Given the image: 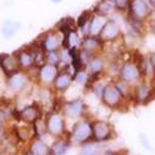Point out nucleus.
<instances>
[{"mask_svg": "<svg viewBox=\"0 0 155 155\" xmlns=\"http://www.w3.org/2000/svg\"><path fill=\"white\" fill-rule=\"evenodd\" d=\"M0 68H2L3 73L5 77H9L11 74H14L15 72L20 71L18 60L15 55H9V54H0Z\"/></svg>", "mask_w": 155, "mask_h": 155, "instance_id": "obj_8", "label": "nucleus"}, {"mask_svg": "<svg viewBox=\"0 0 155 155\" xmlns=\"http://www.w3.org/2000/svg\"><path fill=\"white\" fill-rule=\"evenodd\" d=\"M101 155H127L125 151H114V150H107L104 153H102Z\"/></svg>", "mask_w": 155, "mask_h": 155, "instance_id": "obj_33", "label": "nucleus"}, {"mask_svg": "<svg viewBox=\"0 0 155 155\" xmlns=\"http://www.w3.org/2000/svg\"><path fill=\"white\" fill-rule=\"evenodd\" d=\"M72 81H73V74L67 73V72H63V71H60L57 77L54 81V87H55L56 91L63 92V91H66V89L71 86Z\"/></svg>", "mask_w": 155, "mask_h": 155, "instance_id": "obj_15", "label": "nucleus"}, {"mask_svg": "<svg viewBox=\"0 0 155 155\" xmlns=\"http://www.w3.org/2000/svg\"><path fill=\"white\" fill-rule=\"evenodd\" d=\"M151 66H153V68H155V54L151 56Z\"/></svg>", "mask_w": 155, "mask_h": 155, "instance_id": "obj_35", "label": "nucleus"}, {"mask_svg": "<svg viewBox=\"0 0 155 155\" xmlns=\"http://www.w3.org/2000/svg\"><path fill=\"white\" fill-rule=\"evenodd\" d=\"M106 20L103 19V16H93L89 20V35L88 36H98L99 32L102 31L103 26L106 25Z\"/></svg>", "mask_w": 155, "mask_h": 155, "instance_id": "obj_20", "label": "nucleus"}, {"mask_svg": "<svg viewBox=\"0 0 155 155\" xmlns=\"http://www.w3.org/2000/svg\"><path fill=\"white\" fill-rule=\"evenodd\" d=\"M84 109H86V104L80 98L73 99V101L66 103V106H64V112H66V114L71 118L82 117L84 113Z\"/></svg>", "mask_w": 155, "mask_h": 155, "instance_id": "obj_13", "label": "nucleus"}, {"mask_svg": "<svg viewBox=\"0 0 155 155\" xmlns=\"http://www.w3.org/2000/svg\"><path fill=\"white\" fill-rule=\"evenodd\" d=\"M20 155H35V154H34V153H32V151H31V150L28 148V149H25V150H24V151H22Z\"/></svg>", "mask_w": 155, "mask_h": 155, "instance_id": "obj_34", "label": "nucleus"}, {"mask_svg": "<svg viewBox=\"0 0 155 155\" xmlns=\"http://www.w3.org/2000/svg\"><path fill=\"white\" fill-rule=\"evenodd\" d=\"M139 140H140V143L143 144V147H144L147 150H151V147H150V144H149V140L147 139V137H145L144 134H140V135H139Z\"/></svg>", "mask_w": 155, "mask_h": 155, "instance_id": "obj_32", "label": "nucleus"}, {"mask_svg": "<svg viewBox=\"0 0 155 155\" xmlns=\"http://www.w3.org/2000/svg\"><path fill=\"white\" fill-rule=\"evenodd\" d=\"M32 130H34V135H35V138L42 139V137L47 134L45 120H42V119L40 118V119H37L35 123H32Z\"/></svg>", "mask_w": 155, "mask_h": 155, "instance_id": "obj_23", "label": "nucleus"}, {"mask_svg": "<svg viewBox=\"0 0 155 155\" xmlns=\"http://www.w3.org/2000/svg\"><path fill=\"white\" fill-rule=\"evenodd\" d=\"M29 83V76L25 71H18L14 74H11L9 77H6L5 80V86L9 91H11L12 93H20L22 92L25 88L28 87Z\"/></svg>", "mask_w": 155, "mask_h": 155, "instance_id": "obj_4", "label": "nucleus"}, {"mask_svg": "<svg viewBox=\"0 0 155 155\" xmlns=\"http://www.w3.org/2000/svg\"><path fill=\"white\" fill-rule=\"evenodd\" d=\"M9 155H20V154H18V153H12V154H9Z\"/></svg>", "mask_w": 155, "mask_h": 155, "instance_id": "obj_38", "label": "nucleus"}, {"mask_svg": "<svg viewBox=\"0 0 155 155\" xmlns=\"http://www.w3.org/2000/svg\"><path fill=\"white\" fill-rule=\"evenodd\" d=\"M114 3L119 10H124L129 6V0H114Z\"/></svg>", "mask_w": 155, "mask_h": 155, "instance_id": "obj_31", "label": "nucleus"}, {"mask_svg": "<svg viewBox=\"0 0 155 155\" xmlns=\"http://www.w3.org/2000/svg\"><path fill=\"white\" fill-rule=\"evenodd\" d=\"M62 0H52V3H56V4H58V3H61Z\"/></svg>", "mask_w": 155, "mask_h": 155, "instance_id": "obj_36", "label": "nucleus"}, {"mask_svg": "<svg viewBox=\"0 0 155 155\" xmlns=\"http://www.w3.org/2000/svg\"><path fill=\"white\" fill-rule=\"evenodd\" d=\"M120 35V30H119V26L115 22L113 21H107L106 25L103 26L102 31L99 32L98 37L101 40L104 42V41H113L115 40L118 36Z\"/></svg>", "mask_w": 155, "mask_h": 155, "instance_id": "obj_11", "label": "nucleus"}, {"mask_svg": "<svg viewBox=\"0 0 155 155\" xmlns=\"http://www.w3.org/2000/svg\"><path fill=\"white\" fill-rule=\"evenodd\" d=\"M68 140L71 143L80 145L92 141V122H88L86 119L77 122L70 133Z\"/></svg>", "mask_w": 155, "mask_h": 155, "instance_id": "obj_1", "label": "nucleus"}, {"mask_svg": "<svg viewBox=\"0 0 155 155\" xmlns=\"http://www.w3.org/2000/svg\"><path fill=\"white\" fill-rule=\"evenodd\" d=\"M20 29H21V24L19 21L5 20L2 25V35L4 36V38H11L18 34Z\"/></svg>", "mask_w": 155, "mask_h": 155, "instance_id": "obj_18", "label": "nucleus"}, {"mask_svg": "<svg viewBox=\"0 0 155 155\" xmlns=\"http://www.w3.org/2000/svg\"><path fill=\"white\" fill-rule=\"evenodd\" d=\"M29 149H30L35 155H51L50 145H47L42 139H38V138H34V139L30 141Z\"/></svg>", "mask_w": 155, "mask_h": 155, "instance_id": "obj_19", "label": "nucleus"}, {"mask_svg": "<svg viewBox=\"0 0 155 155\" xmlns=\"http://www.w3.org/2000/svg\"><path fill=\"white\" fill-rule=\"evenodd\" d=\"M88 15H89V12H88V11H83L82 14H81V16L78 18V21H77V26H78L81 30L84 28V25L89 21V19H91Z\"/></svg>", "mask_w": 155, "mask_h": 155, "instance_id": "obj_28", "label": "nucleus"}, {"mask_svg": "<svg viewBox=\"0 0 155 155\" xmlns=\"http://www.w3.org/2000/svg\"><path fill=\"white\" fill-rule=\"evenodd\" d=\"M129 9H130V15L134 20H143L148 15V5L144 0H132L129 3Z\"/></svg>", "mask_w": 155, "mask_h": 155, "instance_id": "obj_12", "label": "nucleus"}, {"mask_svg": "<svg viewBox=\"0 0 155 155\" xmlns=\"http://www.w3.org/2000/svg\"><path fill=\"white\" fill-rule=\"evenodd\" d=\"M112 9H113L112 2H109V0H102V2L96 6L94 11L97 12L98 16H106L112 11Z\"/></svg>", "mask_w": 155, "mask_h": 155, "instance_id": "obj_24", "label": "nucleus"}, {"mask_svg": "<svg viewBox=\"0 0 155 155\" xmlns=\"http://www.w3.org/2000/svg\"><path fill=\"white\" fill-rule=\"evenodd\" d=\"M102 45H103V41L98 36H86L82 42L83 51L88 52L89 55H92V54L97 52L98 50H101Z\"/></svg>", "mask_w": 155, "mask_h": 155, "instance_id": "obj_17", "label": "nucleus"}, {"mask_svg": "<svg viewBox=\"0 0 155 155\" xmlns=\"http://www.w3.org/2000/svg\"><path fill=\"white\" fill-rule=\"evenodd\" d=\"M6 119H8V113L3 108H0V130L4 129V124H5Z\"/></svg>", "mask_w": 155, "mask_h": 155, "instance_id": "obj_30", "label": "nucleus"}, {"mask_svg": "<svg viewBox=\"0 0 155 155\" xmlns=\"http://www.w3.org/2000/svg\"><path fill=\"white\" fill-rule=\"evenodd\" d=\"M47 134L55 138H61L66 132V123L60 113H48L45 119Z\"/></svg>", "mask_w": 155, "mask_h": 155, "instance_id": "obj_3", "label": "nucleus"}, {"mask_svg": "<svg viewBox=\"0 0 155 155\" xmlns=\"http://www.w3.org/2000/svg\"><path fill=\"white\" fill-rule=\"evenodd\" d=\"M149 92H150V88H148L145 84H140L135 88V92H134V96H135V99L137 102H141V103H147V99H148V96H149Z\"/></svg>", "mask_w": 155, "mask_h": 155, "instance_id": "obj_25", "label": "nucleus"}, {"mask_svg": "<svg viewBox=\"0 0 155 155\" xmlns=\"http://www.w3.org/2000/svg\"><path fill=\"white\" fill-rule=\"evenodd\" d=\"M16 60H18V64L19 68L21 71H28L35 67L34 63V55L30 47H24L21 50H18L16 52H14Z\"/></svg>", "mask_w": 155, "mask_h": 155, "instance_id": "obj_7", "label": "nucleus"}, {"mask_svg": "<svg viewBox=\"0 0 155 155\" xmlns=\"http://www.w3.org/2000/svg\"><path fill=\"white\" fill-rule=\"evenodd\" d=\"M12 114H16V115H14V118H16L18 120L24 122L26 124H32L37 119L41 118L42 110L38 104H29L26 107H24L21 110L12 112Z\"/></svg>", "mask_w": 155, "mask_h": 155, "instance_id": "obj_5", "label": "nucleus"}, {"mask_svg": "<svg viewBox=\"0 0 155 155\" xmlns=\"http://www.w3.org/2000/svg\"><path fill=\"white\" fill-rule=\"evenodd\" d=\"M113 138H115V133L112 124L106 120L92 122V141L104 143V141H108Z\"/></svg>", "mask_w": 155, "mask_h": 155, "instance_id": "obj_2", "label": "nucleus"}, {"mask_svg": "<svg viewBox=\"0 0 155 155\" xmlns=\"http://www.w3.org/2000/svg\"><path fill=\"white\" fill-rule=\"evenodd\" d=\"M38 45H40V47L45 51V52H50V51H58L60 46L62 45V41L60 40L58 35L47 34Z\"/></svg>", "mask_w": 155, "mask_h": 155, "instance_id": "obj_14", "label": "nucleus"}, {"mask_svg": "<svg viewBox=\"0 0 155 155\" xmlns=\"http://www.w3.org/2000/svg\"><path fill=\"white\" fill-rule=\"evenodd\" d=\"M149 2H150L153 5H155V0H149Z\"/></svg>", "mask_w": 155, "mask_h": 155, "instance_id": "obj_37", "label": "nucleus"}, {"mask_svg": "<svg viewBox=\"0 0 155 155\" xmlns=\"http://www.w3.org/2000/svg\"><path fill=\"white\" fill-rule=\"evenodd\" d=\"M88 78H89V73L86 72L84 68H82V70H80V71H76V72L73 73V80H74L76 82L81 83V84H87Z\"/></svg>", "mask_w": 155, "mask_h": 155, "instance_id": "obj_27", "label": "nucleus"}, {"mask_svg": "<svg viewBox=\"0 0 155 155\" xmlns=\"http://www.w3.org/2000/svg\"><path fill=\"white\" fill-rule=\"evenodd\" d=\"M101 154H102V148L96 141H88V143L81 145L78 153V155H101Z\"/></svg>", "mask_w": 155, "mask_h": 155, "instance_id": "obj_21", "label": "nucleus"}, {"mask_svg": "<svg viewBox=\"0 0 155 155\" xmlns=\"http://www.w3.org/2000/svg\"><path fill=\"white\" fill-rule=\"evenodd\" d=\"M119 76H120V80L125 83H134L138 81V78L140 77V71L138 68L137 64H133V63H125L120 68V72H119Z\"/></svg>", "mask_w": 155, "mask_h": 155, "instance_id": "obj_10", "label": "nucleus"}, {"mask_svg": "<svg viewBox=\"0 0 155 155\" xmlns=\"http://www.w3.org/2000/svg\"><path fill=\"white\" fill-rule=\"evenodd\" d=\"M58 72L60 70L57 66H52V64L46 63L42 67L37 68V78L42 84H51L54 83Z\"/></svg>", "mask_w": 155, "mask_h": 155, "instance_id": "obj_9", "label": "nucleus"}, {"mask_svg": "<svg viewBox=\"0 0 155 155\" xmlns=\"http://www.w3.org/2000/svg\"><path fill=\"white\" fill-rule=\"evenodd\" d=\"M88 70H89V74H97L99 76L101 72L104 68V62L101 57H91L89 62L87 63Z\"/></svg>", "mask_w": 155, "mask_h": 155, "instance_id": "obj_22", "label": "nucleus"}, {"mask_svg": "<svg viewBox=\"0 0 155 155\" xmlns=\"http://www.w3.org/2000/svg\"><path fill=\"white\" fill-rule=\"evenodd\" d=\"M71 147V141L68 138H57L52 144L50 145L51 155H66Z\"/></svg>", "mask_w": 155, "mask_h": 155, "instance_id": "obj_16", "label": "nucleus"}, {"mask_svg": "<svg viewBox=\"0 0 155 155\" xmlns=\"http://www.w3.org/2000/svg\"><path fill=\"white\" fill-rule=\"evenodd\" d=\"M104 87L106 86H103L102 83H93L92 84V89H93V92L96 93L97 97H102V93H103V91H104Z\"/></svg>", "mask_w": 155, "mask_h": 155, "instance_id": "obj_29", "label": "nucleus"}, {"mask_svg": "<svg viewBox=\"0 0 155 155\" xmlns=\"http://www.w3.org/2000/svg\"><path fill=\"white\" fill-rule=\"evenodd\" d=\"M102 102L109 108H118L123 101L122 93L118 91V88L114 84H108L104 87V91L101 97Z\"/></svg>", "mask_w": 155, "mask_h": 155, "instance_id": "obj_6", "label": "nucleus"}, {"mask_svg": "<svg viewBox=\"0 0 155 155\" xmlns=\"http://www.w3.org/2000/svg\"><path fill=\"white\" fill-rule=\"evenodd\" d=\"M109 2H114V0H109Z\"/></svg>", "mask_w": 155, "mask_h": 155, "instance_id": "obj_39", "label": "nucleus"}, {"mask_svg": "<svg viewBox=\"0 0 155 155\" xmlns=\"http://www.w3.org/2000/svg\"><path fill=\"white\" fill-rule=\"evenodd\" d=\"M46 63L58 67V64L61 63V52L60 51H50V52H46Z\"/></svg>", "mask_w": 155, "mask_h": 155, "instance_id": "obj_26", "label": "nucleus"}]
</instances>
